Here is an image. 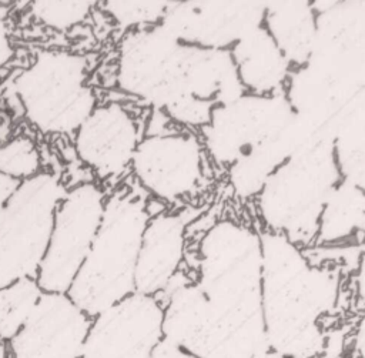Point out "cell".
<instances>
[{
	"mask_svg": "<svg viewBox=\"0 0 365 358\" xmlns=\"http://www.w3.org/2000/svg\"><path fill=\"white\" fill-rule=\"evenodd\" d=\"M207 307L198 358H259L269 347L262 311V248L257 231L232 220L201 238L197 275Z\"/></svg>",
	"mask_w": 365,
	"mask_h": 358,
	"instance_id": "cell-1",
	"label": "cell"
},
{
	"mask_svg": "<svg viewBox=\"0 0 365 358\" xmlns=\"http://www.w3.org/2000/svg\"><path fill=\"white\" fill-rule=\"evenodd\" d=\"M262 311L269 349L295 358H322L328 331L324 319L339 300V272L314 264L281 234H259Z\"/></svg>",
	"mask_w": 365,
	"mask_h": 358,
	"instance_id": "cell-2",
	"label": "cell"
},
{
	"mask_svg": "<svg viewBox=\"0 0 365 358\" xmlns=\"http://www.w3.org/2000/svg\"><path fill=\"white\" fill-rule=\"evenodd\" d=\"M315 37L291 71L285 97L298 116L328 133L339 108L365 87V1H314Z\"/></svg>",
	"mask_w": 365,
	"mask_h": 358,
	"instance_id": "cell-3",
	"label": "cell"
},
{
	"mask_svg": "<svg viewBox=\"0 0 365 358\" xmlns=\"http://www.w3.org/2000/svg\"><path fill=\"white\" fill-rule=\"evenodd\" d=\"M151 215L145 194L137 188L123 187L106 200L91 248L67 291L90 318L135 292L138 251Z\"/></svg>",
	"mask_w": 365,
	"mask_h": 358,
	"instance_id": "cell-4",
	"label": "cell"
},
{
	"mask_svg": "<svg viewBox=\"0 0 365 358\" xmlns=\"http://www.w3.org/2000/svg\"><path fill=\"white\" fill-rule=\"evenodd\" d=\"M334 140L321 137L275 170L257 194V207L267 231L297 247L311 245L322 208L341 181Z\"/></svg>",
	"mask_w": 365,
	"mask_h": 358,
	"instance_id": "cell-5",
	"label": "cell"
},
{
	"mask_svg": "<svg viewBox=\"0 0 365 358\" xmlns=\"http://www.w3.org/2000/svg\"><path fill=\"white\" fill-rule=\"evenodd\" d=\"M88 61L64 50H43L10 86L23 117L41 134H74L97 106Z\"/></svg>",
	"mask_w": 365,
	"mask_h": 358,
	"instance_id": "cell-6",
	"label": "cell"
},
{
	"mask_svg": "<svg viewBox=\"0 0 365 358\" xmlns=\"http://www.w3.org/2000/svg\"><path fill=\"white\" fill-rule=\"evenodd\" d=\"M67 188L58 173L41 170L20 181L0 210V288L36 278L44 258L56 210Z\"/></svg>",
	"mask_w": 365,
	"mask_h": 358,
	"instance_id": "cell-7",
	"label": "cell"
},
{
	"mask_svg": "<svg viewBox=\"0 0 365 358\" xmlns=\"http://www.w3.org/2000/svg\"><path fill=\"white\" fill-rule=\"evenodd\" d=\"M187 47L160 23L131 30L118 48V88L165 117L181 104L195 101L187 91Z\"/></svg>",
	"mask_w": 365,
	"mask_h": 358,
	"instance_id": "cell-8",
	"label": "cell"
},
{
	"mask_svg": "<svg viewBox=\"0 0 365 358\" xmlns=\"http://www.w3.org/2000/svg\"><path fill=\"white\" fill-rule=\"evenodd\" d=\"M106 200V193L94 183H80L66 191L36 275L43 292L67 294L98 231Z\"/></svg>",
	"mask_w": 365,
	"mask_h": 358,
	"instance_id": "cell-9",
	"label": "cell"
},
{
	"mask_svg": "<svg viewBox=\"0 0 365 358\" xmlns=\"http://www.w3.org/2000/svg\"><path fill=\"white\" fill-rule=\"evenodd\" d=\"M294 116L285 93L241 97L214 107L201 128L204 144L218 165H231L252 147L279 131Z\"/></svg>",
	"mask_w": 365,
	"mask_h": 358,
	"instance_id": "cell-10",
	"label": "cell"
},
{
	"mask_svg": "<svg viewBox=\"0 0 365 358\" xmlns=\"http://www.w3.org/2000/svg\"><path fill=\"white\" fill-rule=\"evenodd\" d=\"M131 170L145 193L175 203L198 190L202 181V148L191 133L148 134L137 145Z\"/></svg>",
	"mask_w": 365,
	"mask_h": 358,
	"instance_id": "cell-11",
	"label": "cell"
},
{
	"mask_svg": "<svg viewBox=\"0 0 365 358\" xmlns=\"http://www.w3.org/2000/svg\"><path fill=\"white\" fill-rule=\"evenodd\" d=\"M161 339L160 300L134 292L91 318L80 358H151Z\"/></svg>",
	"mask_w": 365,
	"mask_h": 358,
	"instance_id": "cell-12",
	"label": "cell"
},
{
	"mask_svg": "<svg viewBox=\"0 0 365 358\" xmlns=\"http://www.w3.org/2000/svg\"><path fill=\"white\" fill-rule=\"evenodd\" d=\"M264 13L261 1H170L160 24L185 44L231 50L262 26Z\"/></svg>",
	"mask_w": 365,
	"mask_h": 358,
	"instance_id": "cell-13",
	"label": "cell"
},
{
	"mask_svg": "<svg viewBox=\"0 0 365 358\" xmlns=\"http://www.w3.org/2000/svg\"><path fill=\"white\" fill-rule=\"evenodd\" d=\"M91 318L67 294L43 292L23 328L7 342L9 358H80Z\"/></svg>",
	"mask_w": 365,
	"mask_h": 358,
	"instance_id": "cell-14",
	"label": "cell"
},
{
	"mask_svg": "<svg viewBox=\"0 0 365 358\" xmlns=\"http://www.w3.org/2000/svg\"><path fill=\"white\" fill-rule=\"evenodd\" d=\"M141 141L133 113L117 101L98 104L74 133V151L100 180L123 175Z\"/></svg>",
	"mask_w": 365,
	"mask_h": 358,
	"instance_id": "cell-15",
	"label": "cell"
},
{
	"mask_svg": "<svg viewBox=\"0 0 365 358\" xmlns=\"http://www.w3.org/2000/svg\"><path fill=\"white\" fill-rule=\"evenodd\" d=\"M187 213H158L151 215L138 251L135 292L158 295L181 271L185 254Z\"/></svg>",
	"mask_w": 365,
	"mask_h": 358,
	"instance_id": "cell-16",
	"label": "cell"
},
{
	"mask_svg": "<svg viewBox=\"0 0 365 358\" xmlns=\"http://www.w3.org/2000/svg\"><path fill=\"white\" fill-rule=\"evenodd\" d=\"M324 135L328 134L317 124L294 113L279 131L252 147L230 165V181L235 194L245 198L257 195L275 170Z\"/></svg>",
	"mask_w": 365,
	"mask_h": 358,
	"instance_id": "cell-17",
	"label": "cell"
},
{
	"mask_svg": "<svg viewBox=\"0 0 365 358\" xmlns=\"http://www.w3.org/2000/svg\"><path fill=\"white\" fill-rule=\"evenodd\" d=\"M230 51L245 93L258 96L284 93L291 63L262 26L242 37Z\"/></svg>",
	"mask_w": 365,
	"mask_h": 358,
	"instance_id": "cell-18",
	"label": "cell"
},
{
	"mask_svg": "<svg viewBox=\"0 0 365 358\" xmlns=\"http://www.w3.org/2000/svg\"><path fill=\"white\" fill-rule=\"evenodd\" d=\"M262 27L291 66L307 63L315 37V10L311 1L265 3Z\"/></svg>",
	"mask_w": 365,
	"mask_h": 358,
	"instance_id": "cell-19",
	"label": "cell"
},
{
	"mask_svg": "<svg viewBox=\"0 0 365 358\" xmlns=\"http://www.w3.org/2000/svg\"><path fill=\"white\" fill-rule=\"evenodd\" d=\"M358 240L365 241V193L341 180L322 208L315 241L341 247Z\"/></svg>",
	"mask_w": 365,
	"mask_h": 358,
	"instance_id": "cell-20",
	"label": "cell"
},
{
	"mask_svg": "<svg viewBox=\"0 0 365 358\" xmlns=\"http://www.w3.org/2000/svg\"><path fill=\"white\" fill-rule=\"evenodd\" d=\"M43 295L36 278H21L0 288V338L9 342L26 324Z\"/></svg>",
	"mask_w": 365,
	"mask_h": 358,
	"instance_id": "cell-21",
	"label": "cell"
},
{
	"mask_svg": "<svg viewBox=\"0 0 365 358\" xmlns=\"http://www.w3.org/2000/svg\"><path fill=\"white\" fill-rule=\"evenodd\" d=\"M41 171V154L36 141L19 134L0 143V174L24 181Z\"/></svg>",
	"mask_w": 365,
	"mask_h": 358,
	"instance_id": "cell-22",
	"label": "cell"
},
{
	"mask_svg": "<svg viewBox=\"0 0 365 358\" xmlns=\"http://www.w3.org/2000/svg\"><path fill=\"white\" fill-rule=\"evenodd\" d=\"M93 7L94 3L90 1H36L30 4V13L43 26L67 31L81 24Z\"/></svg>",
	"mask_w": 365,
	"mask_h": 358,
	"instance_id": "cell-23",
	"label": "cell"
},
{
	"mask_svg": "<svg viewBox=\"0 0 365 358\" xmlns=\"http://www.w3.org/2000/svg\"><path fill=\"white\" fill-rule=\"evenodd\" d=\"M170 1H107L101 9L124 29H144L158 24Z\"/></svg>",
	"mask_w": 365,
	"mask_h": 358,
	"instance_id": "cell-24",
	"label": "cell"
},
{
	"mask_svg": "<svg viewBox=\"0 0 365 358\" xmlns=\"http://www.w3.org/2000/svg\"><path fill=\"white\" fill-rule=\"evenodd\" d=\"M341 178L365 193V153L335 155Z\"/></svg>",
	"mask_w": 365,
	"mask_h": 358,
	"instance_id": "cell-25",
	"label": "cell"
},
{
	"mask_svg": "<svg viewBox=\"0 0 365 358\" xmlns=\"http://www.w3.org/2000/svg\"><path fill=\"white\" fill-rule=\"evenodd\" d=\"M346 352L349 358H365V311L359 315L348 337Z\"/></svg>",
	"mask_w": 365,
	"mask_h": 358,
	"instance_id": "cell-26",
	"label": "cell"
},
{
	"mask_svg": "<svg viewBox=\"0 0 365 358\" xmlns=\"http://www.w3.org/2000/svg\"><path fill=\"white\" fill-rule=\"evenodd\" d=\"M355 297L358 305L365 311V241L359 247L358 262L355 267Z\"/></svg>",
	"mask_w": 365,
	"mask_h": 358,
	"instance_id": "cell-27",
	"label": "cell"
},
{
	"mask_svg": "<svg viewBox=\"0 0 365 358\" xmlns=\"http://www.w3.org/2000/svg\"><path fill=\"white\" fill-rule=\"evenodd\" d=\"M151 358H198V357L192 355L191 352H188V351L180 348L178 345L163 338L158 342V345L154 348Z\"/></svg>",
	"mask_w": 365,
	"mask_h": 358,
	"instance_id": "cell-28",
	"label": "cell"
},
{
	"mask_svg": "<svg viewBox=\"0 0 365 358\" xmlns=\"http://www.w3.org/2000/svg\"><path fill=\"white\" fill-rule=\"evenodd\" d=\"M13 57V43L9 29L3 19L0 17V68L10 61Z\"/></svg>",
	"mask_w": 365,
	"mask_h": 358,
	"instance_id": "cell-29",
	"label": "cell"
},
{
	"mask_svg": "<svg viewBox=\"0 0 365 358\" xmlns=\"http://www.w3.org/2000/svg\"><path fill=\"white\" fill-rule=\"evenodd\" d=\"M19 184H20V181L0 174V210L7 203V200L11 197V194L16 191Z\"/></svg>",
	"mask_w": 365,
	"mask_h": 358,
	"instance_id": "cell-30",
	"label": "cell"
},
{
	"mask_svg": "<svg viewBox=\"0 0 365 358\" xmlns=\"http://www.w3.org/2000/svg\"><path fill=\"white\" fill-rule=\"evenodd\" d=\"M11 130H13V127H11L10 117L0 110V143L10 138Z\"/></svg>",
	"mask_w": 365,
	"mask_h": 358,
	"instance_id": "cell-31",
	"label": "cell"
},
{
	"mask_svg": "<svg viewBox=\"0 0 365 358\" xmlns=\"http://www.w3.org/2000/svg\"><path fill=\"white\" fill-rule=\"evenodd\" d=\"M259 358H295V357H287V355H282L277 351H272V349H268L264 355H261Z\"/></svg>",
	"mask_w": 365,
	"mask_h": 358,
	"instance_id": "cell-32",
	"label": "cell"
},
{
	"mask_svg": "<svg viewBox=\"0 0 365 358\" xmlns=\"http://www.w3.org/2000/svg\"><path fill=\"white\" fill-rule=\"evenodd\" d=\"M0 358H9V349L7 342L0 338Z\"/></svg>",
	"mask_w": 365,
	"mask_h": 358,
	"instance_id": "cell-33",
	"label": "cell"
},
{
	"mask_svg": "<svg viewBox=\"0 0 365 358\" xmlns=\"http://www.w3.org/2000/svg\"><path fill=\"white\" fill-rule=\"evenodd\" d=\"M342 358H349V357H342Z\"/></svg>",
	"mask_w": 365,
	"mask_h": 358,
	"instance_id": "cell-34",
	"label": "cell"
}]
</instances>
